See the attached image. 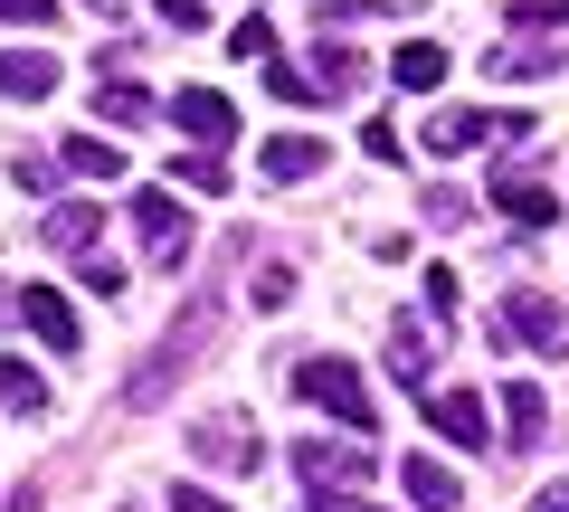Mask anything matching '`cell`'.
Segmentation results:
<instances>
[{"instance_id": "7402d4cb", "label": "cell", "mask_w": 569, "mask_h": 512, "mask_svg": "<svg viewBox=\"0 0 569 512\" xmlns=\"http://www.w3.org/2000/svg\"><path fill=\"white\" fill-rule=\"evenodd\" d=\"M389 380L427 390V332H418V323H389Z\"/></svg>"}, {"instance_id": "8992f818", "label": "cell", "mask_w": 569, "mask_h": 512, "mask_svg": "<svg viewBox=\"0 0 569 512\" xmlns=\"http://www.w3.org/2000/svg\"><path fill=\"white\" fill-rule=\"evenodd\" d=\"M190 455H200L209 474H257V465H266V446L247 436L238 409H228V418H200V428H190Z\"/></svg>"}, {"instance_id": "9a60e30c", "label": "cell", "mask_w": 569, "mask_h": 512, "mask_svg": "<svg viewBox=\"0 0 569 512\" xmlns=\"http://www.w3.org/2000/svg\"><path fill=\"white\" fill-rule=\"evenodd\" d=\"M305 77H313V96H361V48L323 39V48H313V67H305Z\"/></svg>"}, {"instance_id": "44dd1931", "label": "cell", "mask_w": 569, "mask_h": 512, "mask_svg": "<svg viewBox=\"0 0 569 512\" xmlns=\"http://www.w3.org/2000/svg\"><path fill=\"white\" fill-rule=\"evenodd\" d=\"M58 162L77 171V181H114V171H123V152H114V143H96V133H67V152H58Z\"/></svg>"}, {"instance_id": "4fadbf2b", "label": "cell", "mask_w": 569, "mask_h": 512, "mask_svg": "<svg viewBox=\"0 0 569 512\" xmlns=\"http://www.w3.org/2000/svg\"><path fill=\"white\" fill-rule=\"evenodd\" d=\"M493 209H503L512 228H550L560 219V200H550L541 181H522V171H493Z\"/></svg>"}, {"instance_id": "ac0fdd59", "label": "cell", "mask_w": 569, "mask_h": 512, "mask_svg": "<svg viewBox=\"0 0 569 512\" xmlns=\"http://www.w3.org/2000/svg\"><path fill=\"white\" fill-rule=\"evenodd\" d=\"M389 77L418 86V96H437V86H447V48H437V39H408L399 58H389Z\"/></svg>"}, {"instance_id": "f1b7e54d", "label": "cell", "mask_w": 569, "mask_h": 512, "mask_svg": "<svg viewBox=\"0 0 569 512\" xmlns=\"http://www.w3.org/2000/svg\"><path fill=\"white\" fill-rule=\"evenodd\" d=\"M39 20H58V0H0V29H39Z\"/></svg>"}, {"instance_id": "277c9868", "label": "cell", "mask_w": 569, "mask_h": 512, "mask_svg": "<svg viewBox=\"0 0 569 512\" xmlns=\"http://www.w3.org/2000/svg\"><path fill=\"white\" fill-rule=\"evenodd\" d=\"M133 238H142V267L152 275L190 267V209L171 190H133Z\"/></svg>"}, {"instance_id": "4dcf8cb0", "label": "cell", "mask_w": 569, "mask_h": 512, "mask_svg": "<svg viewBox=\"0 0 569 512\" xmlns=\"http://www.w3.org/2000/svg\"><path fill=\"white\" fill-rule=\"evenodd\" d=\"M361 152H370V162H399V152H408V143H399V133H389V123H380V114H370V123H361Z\"/></svg>"}, {"instance_id": "ffe728a7", "label": "cell", "mask_w": 569, "mask_h": 512, "mask_svg": "<svg viewBox=\"0 0 569 512\" xmlns=\"http://www.w3.org/2000/svg\"><path fill=\"white\" fill-rule=\"evenodd\" d=\"M0 409H10V418H39L48 409V380L29 361H0Z\"/></svg>"}, {"instance_id": "484cf974", "label": "cell", "mask_w": 569, "mask_h": 512, "mask_svg": "<svg viewBox=\"0 0 569 512\" xmlns=\"http://www.w3.org/2000/svg\"><path fill=\"white\" fill-rule=\"evenodd\" d=\"M266 86H276L284 104H323V96H313V77H305V67H284V58H266Z\"/></svg>"}, {"instance_id": "cb8c5ba5", "label": "cell", "mask_w": 569, "mask_h": 512, "mask_svg": "<svg viewBox=\"0 0 569 512\" xmlns=\"http://www.w3.org/2000/svg\"><path fill=\"white\" fill-rule=\"evenodd\" d=\"M228 58H276V20H266V10H257V20H238V29H228Z\"/></svg>"}, {"instance_id": "d4e9b609", "label": "cell", "mask_w": 569, "mask_h": 512, "mask_svg": "<svg viewBox=\"0 0 569 512\" xmlns=\"http://www.w3.org/2000/svg\"><path fill=\"white\" fill-rule=\"evenodd\" d=\"M493 77H550V67H569V48H512V58H485Z\"/></svg>"}, {"instance_id": "e0dca14e", "label": "cell", "mask_w": 569, "mask_h": 512, "mask_svg": "<svg viewBox=\"0 0 569 512\" xmlns=\"http://www.w3.org/2000/svg\"><path fill=\"white\" fill-rule=\"evenodd\" d=\"M313 171H323V143L313 133H276L266 143V181H313Z\"/></svg>"}, {"instance_id": "7a4b0ae2", "label": "cell", "mask_w": 569, "mask_h": 512, "mask_svg": "<svg viewBox=\"0 0 569 512\" xmlns=\"http://www.w3.org/2000/svg\"><path fill=\"white\" fill-rule=\"evenodd\" d=\"M209 332H219V294H200V304H190L181 323H171L162 342H152V361H142L133 380H123V399H133V409H162V399L190 380V361H200V342H209Z\"/></svg>"}, {"instance_id": "83f0119b", "label": "cell", "mask_w": 569, "mask_h": 512, "mask_svg": "<svg viewBox=\"0 0 569 512\" xmlns=\"http://www.w3.org/2000/svg\"><path fill=\"white\" fill-rule=\"evenodd\" d=\"M427 219H437V228H466V219H475V200L447 181V190H427Z\"/></svg>"}, {"instance_id": "f35d334b", "label": "cell", "mask_w": 569, "mask_h": 512, "mask_svg": "<svg viewBox=\"0 0 569 512\" xmlns=\"http://www.w3.org/2000/svg\"><path fill=\"white\" fill-rule=\"evenodd\" d=\"M104 10H114V0H104Z\"/></svg>"}, {"instance_id": "ba28073f", "label": "cell", "mask_w": 569, "mask_h": 512, "mask_svg": "<svg viewBox=\"0 0 569 512\" xmlns=\"http://www.w3.org/2000/svg\"><path fill=\"white\" fill-rule=\"evenodd\" d=\"M503 342H531V351H569V313L550 304V294L512 285V304H503Z\"/></svg>"}, {"instance_id": "1f68e13d", "label": "cell", "mask_w": 569, "mask_h": 512, "mask_svg": "<svg viewBox=\"0 0 569 512\" xmlns=\"http://www.w3.org/2000/svg\"><path fill=\"white\" fill-rule=\"evenodd\" d=\"M77 285H86V294H104V304H114V294H123V267H104V257H86V275H77Z\"/></svg>"}, {"instance_id": "8fae6325", "label": "cell", "mask_w": 569, "mask_h": 512, "mask_svg": "<svg viewBox=\"0 0 569 512\" xmlns=\"http://www.w3.org/2000/svg\"><path fill=\"white\" fill-rule=\"evenodd\" d=\"M427 428L447 436V446H493L485 436V399L475 390H427Z\"/></svg>"}, {"instance_id": "8d00e7d4", "label": "cell", "mask_w": 569, "mask_h": 512, "mask_svg": "<svg viewBox=\"0 0 569 512\" xmlns=\"http://www.w3.org/2000/svg\"><path fill=\"white\" fill-rule=\"evenodd\" d=\"M531 512H569V484H541V503H531Z\"/></svg>"}, {"instance_id": "836d02e7", "label": "cell", "mask_w": 569, "mask_h": 512, "mask_svg": "<svg viewBox=\"0 0 569 512\" xmlns=\"http://www.w3.org/2000/svg\"><path fill=\"white\" fill-rule=\"evenodd\" d=\"M171 512H228V503H219L209 484H171Z\"/></svg>"}, {"instance_id": "74e56055", "label": "cell", "mask_w": 569, "mask_h": 512, "mask_svg": "<svg viewBox=\"0 0 569 512\" xmlns=\"http://www.w3.org/2000/svg\"><path fill=\"white\" fill-rule=\"evenodd\" d=\"M10 313H20V294H0V323H10Z\"/></svg>"}, {"instance_id": "d590c367", "label": "cell", "mask_w": 569, "mask_h": 512, "mask_svg": "<svg viewBox=\"0 0 569 512\" xmlns=\"http://www.w3.org/2000/svg\"><path fill=\"white\" fill-rule=\"evenodd\" d=\"M152 10H162L171 29H200V0H152Z\"/></svg>"}, {"instance_id": "4316f807", "label": "cell", "mask_w": 569, "mask_h": 512, "mask_svg": "<svg viewBox=\"0 0 569 512\" xmlns=\"http://www.w3.org/2000/svg\"><path fill=\"white\" fill-rule=\"evenodd\" d=\"M512 29H569V0H512Z\"/></svg>"}, {"instance_id": "2e32d148", "label": "cell", "mask_w": 569, "mask_h": 512, "mask_svg": "<svg viewBox=\"0 0 569 512\" xmlns=\"http://www.w3.org/2000/svg\"><path fill=\"white\" fill-rule=\"evenodd\" d=\"M503 428H512V446H541V428H550V399L531 390V380H503Z\"/></svg>"}, {"instance_id": "9c48e42d", "label": "cell", "mask_w": 569, "mask_h": 512, "mask_svg": "<svg viewBox=\"0 0 569 512\" xmlns=\"http://www.w3.org/2000/svg\"><path fill=\"white\" fill-rule=\"evenodd\" d=\"M20 323L39 332V342L58 351V361H77V342H86V323H77V304H67L58 285H29V294H20Z\"/></svg>"}, {"instance_id": "30bf717a", "label": "cell", "mask_w": 569, "mask_h": 512, "mask_svg": "<svg viewBox=\"0 0 569 512\" xmlns=\"http://www.w3.org/2000/svg\"><path fill=\"white\" fill-rule=\"evenodd\" d=\"M67 86V58H48V48H0V96L10 104H39Z\"/></svg>"}, {"instance_id": "7c38bea8", "label": "cell", "mask_w": 569, "mask_h": 512, "mask_svg": "<svg viewBox=\"0 0 569 512\" xmlns=\"http://www.w3.org/2000/svg\"><path fill=\"white\" fill-rule=\"evenodd\" d=\"M399 484H408V503H418V512H466V474L437 465V455H408Z\"/></svg>"}, {"instance_id": "6da1fadb", "label": "cell", "mask_w": 569, "mask_h": 512, "mask_svg": "<svg viewBox=\"0 0 569 512\" xmlns=\"http://www.w3.org/2000/svg\"><path fill=\"white\" fill-rule=\"evenodd\" d=\"M284 390L313 399L323 418H342L351 436H380V399H370V380L351 361H332V351H305V361H284Z\"/></svg>"}, {"instance_id": "603a6c76", "label": "cell", "mask_w": 569, "mask_h": 512, "mask_svg": "<svg viewBox=\"0 0 569 512\" xmlns=\"http://www.w3.org/2000/svg\"><path fill=\"white\" fill-rule=\"evenodd\" d=\"M181 190H209V200H228V152H181Z\"/></svg>"}, {"instance_id": "d6986e66", "label": "cell", "mask_w": 569, "mask_h": 512, "mask_svg": "<svg viewBox=\"0 0 569 512\" xmlns=\"http://www.w3.org/2000/svg\"><path fill=\"white\" fill-rule=\"evenodd\" d=\"M96 114H104V123H152V86L104 77V86H96Z\"/></svg>"}, {"instance_id": "d6a6232c", "label": "cell", "mask_w": 569, "mask_h": 512, "mask_svg": "<svg viewBox=\"0 0 569 512\" xmlns=\"http://www.w3.org/2000/svg\"><path fill=\"white\" fill-rule=\"evenodd\" d=\"M427 313H447V323H456V275L447 267H427Z\"/></svg>"}, {"instance_id": "e575fe53", "label": "cell", "mask_w": 569, "mask_h": 512, "mask_svg": "<svg viewBox=\"0 0 569 512\" xmlns=\"http://www.w3.org/2000/svg\"><path fill=\"white\" fill-rule=\"evenodd\" d=\"M305 512H380V503H370V493H313Z\"/></svg>"}, {"instance_id": "5bb4252c", "label": "cell", "mask_w": 569, "mask_h": 512, "mask_svg": "<svg viewBox=\"0 0 569 512\" xmlns=\"http://www.w3.org/2000/svg\"><path fill=\"white\" fill-rule=\"evenodd\" d=\"M96 228H104L96 200H58L48 209V247H58V257H96Z\"/></svg>"}, {"instance_id": "f546056e", "label": "cell", "mask_w": 569, "mask_h": 512, "mask_svg": "<svg viewBox=\"0 0 569 512\" xmlns=\"http://www.w3.org/2000/svg\"><path fill=\"white\" fill-rule=\"evenodd\" d=\"M351 10H389V20H408V10H427V0H323V20H351Z\"/></svg>"}, {"instance_id": "5b68a950", "label": "cell", "mask_w": 569, "mask_h": 512, "mask_svg": "<svg viewBox=\"0 0 569 512\" xmlns=\"http://www.w3.org/2000/svg\"><path fill=\"white\" fill-rule=\"evenodd\" d=\"M503 133V114H485V104H437V114L418 123V143H427V162H466L475 143H493Z\"/></svg>"}, {"instance_id": "52a82bcc", "label": "cell", "mask_w": 569, "mask_h": 512, "mask_svg": "<svg viewBox=\"0 0 569 512\" xmlns=\"http://www.w3.org/2000/svg\"><path fill=\"white\" fill-rule=\"evenodd\" d=\"M171 123H181L200 152H228V133H238V104H228L219 86H181V96H171Z\"/></svg>"}, {"instance_id": "3957f363", "label": "cell", "mask_w": 569, "mask_h": 512, "mask_svg": "<svg viewBox=\"0 0 569 512\" xmlns=\"http://www.w3.org/2000/svg\"><path fill=\"white\" fill-rule=\"evenodd\" d=\"M295 474H305L313 493H370L380 446H370V436H295Z\"/></svg>"}]
</instances>
